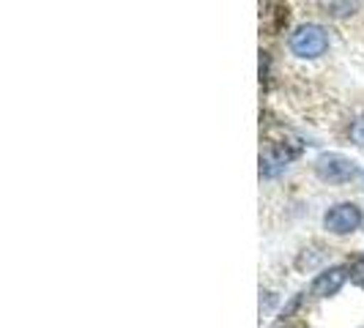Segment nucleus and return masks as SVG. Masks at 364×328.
Wrapping results in <instances>:
<instances>
[{
    "mask_svg": "<svg viewBox=\"0 0 364 328\" xmlns=\"http://www.w3.org/2000/svg\"><path fill=\"white\" fill-rule=\"evenodd\" d=\"M328 50V33L321 25H299L291 36V53L299 58H321Z\"/></svg>",
    "mask_w": 364,
    "mask_h": 328,
    "instance_id": "nucleus-1",
    "label": "nucleus"
},
{
    "mask_svg": "<svg viewBox=\"0 0 364 328\" xmlns=\"http://www.w3.org/2000/svg\"><path fill=\"white\" fill-rule=\"evenodd\" d=\"M362 208L353 202H337L334 208H328L323 217V227L334 236H346V233H356L362 227Z\"/></svg>",
    "mask_w": 364,
    "mask_h": 328,
    "instance_id": "nucleus-2",
    "label": "nucleus"
},
{
    "mask_svg": "<svg viewBox=\"0 0 364 328\" xmlns=\"http://www.w3.org/2000/svg\"><path fill=\"white\" fill-rule=\"evenodd\" d=\"M315 173L328 183H346L356 175V162L343 153H323L315 162Z\"/></svg>",
    "mask_w": 364,
    "mask_h": 328,
    "instance_id": "nucleus-3",
    "label": "nucleus"
},
{
    "mask_svg": "<svg viewBox=\"0 0 364 328\" xmlns=\"http://www.w3.org/2000/svg\"><path fill=\"white\" fill-rule=\"evenodd\" d=\"M348 279V268L346 266H334V268H326V271H321L315 279H312L310 285V293L315 298H326V295H334V293L340 290L343 285H346Z\"/></svg>",
    "mask_w": 364,
    "mask_h": 328,
    "instance_id": "nucleus-4",
    "label": "nucleus"
},
{
    "mask_svg": "<svg viewBox=\"0 0 364 328\" xmlns=\"http://www.w3.org/2000/svg\"><path fill=\"white\" fill-rule=\"evenodd\" d=\"M326 9H331L334 17H343V14H353L359 9V3H328Z\"/></svg>",
    "mask_w": 364,
    "mask_h": 328,
    "instance_id": "nucleus-5",
    "label": "nucleus"
},
{
    "mask_svg": "<svg viewBox=\"0 0 364 328\" xmlns=\"http://www.w3.org/2000/svg\"><path fill=\"white\" fill-rule=\"evenodd\" d=\"M350 279H353V285L364 288V257H359V260L353 263V268H350Z\"/></svg>",
    "mask_w": 364,
    "mask_h": 328,
    "instance_id": "nucleus-6",
    "label": "nucleus"
},
{
    "mask_svg": "<svg viewBox=\"0 0 364 328\" xmlns=\"http://www.w3.org/2000/svg\"><path fill=\"white\" fill-rule=\"evenodd\" d=\"M350 137H353V143H356V146H364V118L353 121V126H350Z\"/></svg>",
    "mask_w": 364,
    "mask_h": 328,
    "instance_id": "nucleus-7",
    "label": "nucleus"
},
{
    "mask_svg": "<svg viewBox=\"0 0 364 328\" xmlns=\"http://www.w3.org/2000/svg\"><path fill=\"white\" fill-rule=\"evenodd\" d=\"M277 328H293V326H277Z\"/></svg>",
    "mask_w": 364,
    "mask_h": 328,
    "instance_id": "nucleus-8",
    "label": "nucleus"
}]
</instances>
